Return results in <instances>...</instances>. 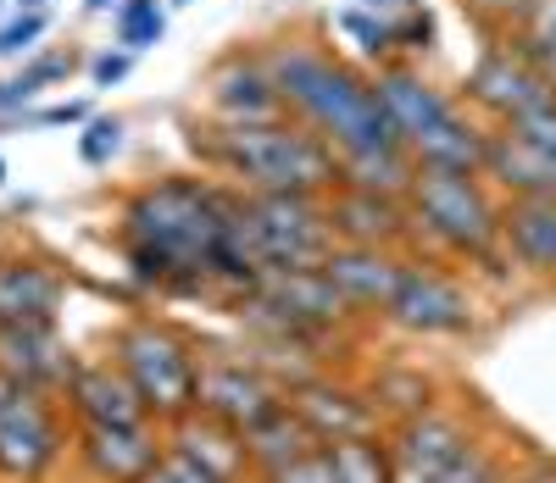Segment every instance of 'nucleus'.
<instances>
[{"instance_id": "f257e3e1", "label": "nucleus", "mask_w": 556, "mask_h": 483, "mask_svg": "<svg viewBox=\"0 0 556 483\" xmlns=\"http://www.w3.org/2000/svg\"><path fill=\"white\" fill-rule=\"evenodd\" d=\"M235 183L212 173H162L117 201V251L128 278L162 301H212L228 251Z\"/></svg>"}, {"instance_id": "f03ea898", "label": "nucleus", "mask_w": 556, "mask_h": 483, "mask_svg": "<svg viewBox=\"0 0 556 483\" xmlns=\"http://www.w3.org/2000/svg\"><path fill=\"white\" fill-rule=\"evenodd\" d=\"M262 56L273 73V89L295 123L323 134L340 156L351 151H379V144H401L374 73L345 62L329 39L317 34H273L262 39Z\"/></svg>"}, {"instance_id": "7ed1b4c3", "label": "nucleus", "mask_w": 556, "mask_h": 483, "mask_svg": "<svg viewBox=\"0 0 556 483\" xmlns=\"http://www.w3.org/2000/svg\"><path fill=\"white\" fill-rule=\"evenodd\" d=\"M184 144L201 162V173L235 189H295V195H334L340 189V151L295 117L278 123L184 117Z\"/></svg>"}, {"instance_id": "20e7f679", "label": "nucleus", "mask_w": 556, "mask_h": 483, "mask_svg": "<svg viewBox=\"0 0 556 483\" xmlns=\"http://www.w3.org/2000/svg\"><path fill=\"white\" fill-rule=\"evenodd\" d=\"M406 206H412V251L445 256L473 272L513 267L501 256V195L490 189L484 173L417 167Z\"/></svg>"}, {"instance_id": "39448f33", "label": "nucleus", "mask_w": 556, "mask_h": 483, "mask_svg": "<svg viewBox=\"0 0 556 483\" xmlns=\"http://www.w3.org/2000/svg\"><path fill=\"white\" fill-rule=\"evenodd\" d=\"M106 356L128 372V383L146 401L151 422H178L184 411H195V378H201V340L190 328H178L173 317L156 312H128L106 333Z\"/></svg>"}, {"instance_id": "423d86ee", "label": "nucleus", "mask_w": 556, "mask_h": 483, "mask_svg": "<svg viewBox=\"0 0 556 483\" xmlns=\"http://www.w3.org/2000/svg\"><path fill=\"white\" fill-rule=\"evenodd\" d=\"M379 322L406 333V340H417V345L473 340V333L484 328V301H479V289L456 272V262L406 251L401 283H395V295H390Z\"/></svg>"}, {"instance_id": "0eeeda50", "label": "nucleus", "mask_w": 556, "mask_h": 483, "mask_svg": "<svg viewBox=\"0 0 556 483\" xmlns=\"http://www.w3.org/2000/svg\"><path fill=\"white\" fill-rule=\"evenodd\" d=\"M235 223L245 245L267 272L290 267H323L329 251L340 245L329 223V195H295V189H240Z\"/></svg>"}, {"instance_id": "6e6552de", "label": "nucleus", "mask_w": 556, "mask_h": 483, "mask_svg": "<svg viewBox=\"0 0 556 483\" xmlns=\"http://www.w3.org/2000/svg\"><path fill=\"white\" fill-rule=\"evenodd\" d=\"M73 450V411L62 395L23 390L0 411V483H56Z\"/></svg>"}, {"instance_id": "1a4fd4ad", "label": "nucleus", "mask_w": 556, "mask_h": 483, "mask_svg": "<svg viewBox=\"0 0 556 483\" xmlns=\"http://www.w3.org/2000/svg\"><path fill=\"white\" fill-rule=\"evenodd\" d=\"M490 422H495V411L473 390H456V383H451L429 411H417V417H406V422H395L384 433H390V450H395L401 472L434 478V472H445L462 450H468Z\"/></svg>"}, {"instance_id": "9d476101", "label": "nucleus", "mask_w": 556, "mask_h": 483, "mask_svg": "<svg viewBox=\"0 0 556 483\" xmlns=\"http://www.w3.org/2000/svg\"><path fill=\"white\" fill-rule=\"evenodd\" d=\"M167 450V428L162 422H73V450H67V478L73 483H139Z\"/></svg>"}, {"instance_id": "9b49d317", "label": "nucleus", "mask_w": 556, "mask_h": 483, "mask_svg": "<svg viewBox=\"0 0 556 483\" xmlns=\"http://www.w3.org/2000/svg\"><path fill=\"white\" fill-rule=\"evenodd\" d=\"M195 406L212 411V417H223V422H235L245 433L273 406H285V383H278L251 351H212V345H201Z\"/></svg>"}, {"instance_id": "f8f14e48", "label": "nucleus", "mask_w": 556, "mask_h": 483, "mask_svg": "<svg viewBox=\"0 0 556 483\" xmlns=\"http://www.w3.org/2000/svg\"><path fill=\"white\" fill-rule=\"evenodd\" d=\"M540 101H551V89L529 67V56L518 51L513 39H484L479 62L468 67V78H462V106H473L484 123L506 128L513 117H523Z\"/></svg>"}, {"instance_id": "ddd939ff", "label": "nucleus", "mask_w": 556, "mask_h": 483, "mask_svg": "<svg viewBox=\"0 0 556 483\" xmlns=\"http://www.w3.org/2000/svg\"><path fill=\"white\" fill-rule=\"evenodd\" d=\"M285 401L312 428L317 445H340V440H356V433H384L374 401H367V390H362V378L345 372V367L306 372L301 383H290V390H285Z\"/></svg>"}, {"instance_id": "4468645a", "label": "nucleus", "mask_w": 556, "mask_h": 483, "mask_svg": "<svg viewBox=\"0 0 556 483\" xmlns=\"http://www.w3.org/2000/svg\"><path fill=\"white\" fill-rule=\"evenodd\" d=\"M201 89H206V117H217V123H278V117H290L285 101H278V89H273L262 45H235V51H223L206 67Z\"/></svg>"}, {"instance_id": "2eb2a0df", "label": "nucleus", "mask_w": 556, "mask_h": 483, "mask_svg": "<svg viewBox=\"0 0 556 483\" xmlns=\"http://www.w3.org/2000/svg\"><path fill=\"white\" fill-rule=\"evenodd\" d=\"M67 306V267L39 245H0V317L17 322H62Z\"/></svg>"}, {"instance_id": "dca6fc26", "label": "nucleus", "mask_w": 556, "mask_h": 483, "mask_svg": "<svg viewBox=\"0 0 556 483\" xmlns=\"http://www.w3.org/2000/svg\"><path fill=\"white\" fill-rule=\"evenodd\" d=\"M0 367H7L23 390H45V395H62L67 378L78 367L73 345L62 340L56 322H17V317H0Z\"/></svg>"}, {"instance_id": "f3484780", "label": "nucleus", "mask_w": 556, "mask_h": 483, "mask_svg": "<svg viewBox=\"0 0 556 483\" xmlns=\"http://www.w3.org/2000/svg\"><path fill=\"white\" fill-rule=\"evenodd\" d=\"M329 223H334L340 245L412 251V206H406V195H379V189L340 183L329 195Z\"/></svg>"}, {"instance_id": "a211bd4d", "label": "nucleus", "mask_w": 556, "mask_h": 483, "mask_svg": "<svg viewBox=\"0 0 556 483\" xmlns=\"http://www.w3.org/2000/svg\"><path fill=\"white\" fill-rule=\"evenodd\" d=\"M73 422H106V428H128V422H151L146 401L128 383V372L112 356H78L67 390H62Z\"/></svg>"}, {"instance_id": "6ab92c4d", "label": "nucleus", "mask_w": 556, "mask_h": 483, "mask_svg": "<svg viewBox=\"0 0 556 483\" xmlns=\"http://www.w3.org/2000/svg\"><path fill=\"white\" fill-rule=\"evenodd\" d=\"M401 267H406V251H390V245H334L329 262H323V272L334 278V289L362 322L384 317L395 283H401Z\"/></svg>"}, {"instance_id": "aec40b11", "label": "nucleus", "mask_w": 556, "mask_h": 483, "mask_svg": "<svg viewBox=\"0 0 556 483\" xmlns=\"http://www.w3.org/2000/svg\"><path fill=\"white\" fill-rule=\"evenodd\" d=\"M501 256L513 262V272L556 289V195L501 201Z\"/></svg>"}, {"instance_id": "412c9836", "label": "nucleus", "mask_w": 556, "mask_h": 483, "mask_svg": "<svg viewBox=\"0 0 556 483\" xmlns=\"http://www.w3.org/2000/svg\"><path fill=\"white\" fill-rule=\"evenodd\" d=\"M451 372H440L434 361H424V356H384L379 367H367L362 372V390H367V401H374V411H379V422L384 428H395V422H406V417H417V411H429L445 390H451Z\"/></svg>"}, {"instance_id": "4be33fe9", "label": "nucleus", "mask_w": 556, "mask_h": 483, "mask_svg": "<svg viewBox=\"0 0 556 483\" xmlns=\"http://www.w3.org/2000/svg\"><path fill=\"white\" fill-rule=\"evenodd\" d=\"M374 89H379V101H384L401 144H412L417 134H429L434 123H445L462 106V94L440 89L417 62H384V67H374Z\"/></svg>"}, {"instance_id": "5701e85b", "label": "nucleus", "mask_w": 556, "mask_h": 483, "mask_svg": "<svg viewBox=\"0 0 556 483\" xmlns=\"http://www.w3.org/2000/svg\"><path fill=\"white\" fill-rule=\"evenodd\" d=\"M167 445L184 450L190 461H201L206 472H217L223 483H245L251 478V461H245V433L235 422H223L212 411H184L178 422H167Z\"/></svg>"}, {"instance_id": "b1692460", "label": "nucleus", "mask_w": 556, "mask_h": 483, "mask_svg": "<svg viewBox=\"0 0 556 483\" xmlns=\"http://www.w3.org/2000/svg\"><path fill=\"white\" fill-rule=\"evenodd\" d=\"M495 123H484L473 106H456L445 123H434L429 134H417L406 151L417 167H440V173H484V151H490Z\"/></svg>"}, {"instance_id": "393cba45", "label": "nucleus", "mask_w": 556, "mask_h": 483, "mask_svg": "<svg viewBox=\"0 0 556 483\" xmlns=\"http://www.w3.org/2000/svg\"><path fill=\"white\" fill-rule=\"evenodd\" d=\"M484 178L501 201L513 195H556V162L545 151H534V144L513 128H495L490 134V151H484Z\"/></svg>"}, {"instance_id": "a878e982", "label": "nucleus", "mask_w": 556, "mask_h": 483, "mask_svg": "<svg viewBox=\"0 0 556 483\" xmlns=\"http://www.w3.org/2000/svg\"><path fill=\"white\" fill-rule=\"evenodd\" d=\"M534 440L529 433H518L513 422H490L479 440L462 450L445 472H434L429 483H513V472H518V461H523V450H529Z\"/></svg>"}, {"instance_id": "bb28decb", "label": "nucleus", "mask_w": 556, "mask_h": 483, "mask_svg": "<svg viewBox=\"0 0 556 483\" xmlns=\"http://www.w3.org/2000/svg\"><path fill=\"white\" fill-rule=\"evenodd\" d=\"M306 450H317L312 428L295 417V406H273L262 422L245 428V461H251V478H278L290 461H301Z\"/></svg>"}, {"instance_id": "cd10ccee", "label": "nucleus", "mask_w": 556, "mask_h": 483, "mask_svg": "<svg viewBox=\"0 0 556 483\" xmlns=\"http://www.w3.org/2000/svg\"><path fill=\"white\" fill-rule=\"evenodd\" d=\"M78 73V51L67 45V51H34L12 78H0V117H23V106L34 101V94L56 89Z\"/></svg>"}, {"instance_id": "c85d7f7f", "label": "nucleus", "mask_w": 556, "mask_h": 483, "mask_svg": "<svg viewBox=\"0 0 556 483\" xmlns=\"http://www.w3.org/2000/svg\"><path fill=\"white\" fill-rule=\"evenodd\" d=\"M417 178V162L406 144H379V151H351L340 156V183L356 189H379V195H406Z\"/></svg>"}, {"instance_id": "c756f323", "label": "nucleus", "mask_w": 556, "mask_h": 483, "mask_svg": "<svg viewBox=\"0 0 556 483\" xmlns=\"http://www.w3.org/2000/svg\"><path fill=\"white\" fill-rule=\"evenodd\" d=\"M340 483H395V450L390 433H356V440L329 445Z\"/></svg>"}, {"instance_id": "7c9ffc66", "label": "nucleus", "mask_w": 556, "mask_h": 483, "mask_svg": "<svg viewBox=\"0 0 556 483\" xmlns=\"http://www.w3.org/2000/svg\"><path fill=\"white\" fill-rule=\"evenodd\" d=\"M334 28L367 56V73L384 67V62H401V51H395V17H379V12H367V7L351 0V7L334 12Z\"/></svg>"}, {"instance_id": "2f4dec72", "label": "nucleus", "mask_w": 556, "mask_h": 483, "mask_svg": "<svg viewBox=\"0 0 556 483\" xmlns=\"http://www.w3.org/2000/svg\"><path fill=\"white\" fill-rule=\"evenodd\" d=\"M117 151H123V117H117V112L89 117L84 134H78V156H84V167H106Z\"/></svg>"}, {"instance_id": "473e14b6", "label": "nucleus", "mask_w": 556, "mask_h": 483, "mask_svg": "<svg viewBox=\"0 0 556 483\" xmlns=\"http://www.w3.org/2000/svg\"><path fill=\"white\" fill-rule=\"evenodd\" d=\"M395 51H401V62L434 51V12L429 7H417V0H412V7L395 17Z\"/></svg>"}, {"instance_id": "72a5a7b5", "label": "nucleus", "mask_w": 556, "mask_h": 483, "mask_svg": "<svg viewBox=\"0 0 556 483\" xmlns=\"http://www.w3.org/2000/svg\"><path fill=\"white\" fill-rule=\"evenodd\" d=\"M45 28H51V12H12L7 23H0V56H34V45L45 39Z\"/></svg>"}, {"instance_id": "f704fd0d", "label": "nucleus", "mask_w": 556, "mask_h": 483, "mask_svg": "<svg viewBox=\"0 0 556 483\" xmlns=\"http://www.w3.org/2000/svg\"><path fill=\"white\" fill-rule=\"evenodd\" d=\"M506 128L523 134V139L534 144V151H545V156L556 162V94H551V101H540V106H529L523 117H513Z\"/></svg>"}, {"instance_id": "c9c22d12", "label": "nucleus", "mask_w": 556, "mask_h": 483, "mask_svg": "<svg viewBox=\"0 0 556 483\" xmlns=\"http://www.w3.org/2000/svg\"><path fill=\"white\" fill-rule=\"evenodd\" d=\"M139 483H223L217 472H206L201 461H190V456H184V450H162V461L146 472V478H139Z\"/></svg>"}, {"instance_id": "e433bc0d", "label": "nucleus", "mask_w": 556, "mask_h": 483, "mask_svg": "<svg viewBox=\"0 0 556 483\" xmlns=\"http://www.w3.org/2000/svg\"><path fill=\"white\" fill-rule=\"evenodd\" d=\"M278 483H340V472H334V450H329V445L306 450L301 461H290L285 472H278Z\"/></svg>"}, {"instance_id": "4c0bfd02", "label": "nucleus", "mask_w": 556, "mask_h": 483, "mask_svg": "<svg viewBox=\"0 0 556 483\" xmlns=\"http://www.w3.org/2000/svg\"><path fill=\"white\" fill-rule=\"evenodd\" d=\"M167 39V12H151V17H139V23H128V28H117V45L123 51H151V45H162Z\"/></svg>"}, {"instance_id": "58836bf2", "label": "nucleus", "mask_w": 556, "mask_h": 483, "mask_svg": "<svg viewBox=\"0 0 556 483\" xmlns=\"http://www.w3.org/2000/svg\"><path fill=\"white\" fill-rule=\"evenodd\" d=\"M89 117V101H62V106H45V112H34V117H23L28 128H84Z\"/></svg>"}, {"instance_id": "ea45409f", "label": "nucleus", "mask_w": 556, "mask_h": 483, "mask_svg": "<svg viewBox=\"0 0 556 483\" xmlns=\"http://www.w3.org/2000/svg\"><path fill=\"white\" fill-rule=\"evenodd\" d=\"M506 39H513L518 45V51L529 56V67L545 78V89L556 94V45H540V39H529V34H506Z\"/></svg>"}, {"instance_id": "a19ab883", "label": "nucleus", "mask_w": 556, "mask_h": 483, "mask_svg": "<svg viewBox=\"0 0 556 483\" xmlns=\"http://www.w3.org/2000/svg\"><path fill=\"white\" fill-rule=\"evenodd\" d=\"M513 483H556V450L529 445L523 461H518V472H513Z\"/></svg>"}, {"instance_id": "79ce46f5", "label": "nucleus", "mask_w": 556, "mask_h": 483, "mask_svg": "<svg viewBox=\"0 0 556 483\" xmlns=\"http://www.w3.org/2000/svg\"><path fill=\"white\" fill-rule=\"evenodd\" d=\"M128 67H134V51H101L96 62H89V78H96V89H112V84H123L128 78Z\"/></svg>"}, {"instance_id": "37998d69", "label": "nucleus", "mask_w": 556, "mask_h": 483, "mask_svg": "<svg viewBox=\"0 0 556 483\" xmlns=\"http://www.w3.org/2000/svg\"><path fill=\"white\" fill-rule=\"evenodd\" d=\"M518 34H529L540 45H556V0H534V12H529V23Z\"/></svg>"}, {"instance_id": "c03bdc74", "label": "nucleus", "mask_w": 556, "mask_h": 483, "mask_svg": "<svg viewBox=\"0 0 556 483\" xmlns=\"http://www.w3.org/2000/svg\"><path fill=\"white\" fill-rule=\"evenodd\" d=\"M17 395H23V383H17V378H12L7 367H0V411H7V406H12Z\"/></svg>"}, {"instance_id": "a18cd8bd", "label": "nucleus", "mask_w": 556, "mask_h": 483, "mask_svg": "<svg viewBox=\"0 0 556 483\" xmlns=\"http://www.w3.org/2000/svg\"><path fill=\"white\" fill-rule=\"evenodd\" d=\"M117 7H123V0H84V12H89V17H101V12H117Z\"/></svg>"}, {"instance_id": "49530a36", "label": "nucleus", "mask_w": 556, "mask_h": 483, "mask_svg": "<svg viewBox=\"0 0 556 483\" xmlns=\"http://www.w3.org/2000/svg\"><path fill=\"white\" fill-rule=\"evenodd\" d=\"M0 189H7V156H0Z\"/></svg>"}, {"instance_id": "de8ad7c7", "label": "nucleus", "mask_w": 556, "mask_h": 483, "mask_svg": "<svg viewBox=\"0 0 556 483\" xmlns=\"http://www.w3.org/2000/svg\"><path fill=\"white\" fill-rule=\"evenodd\" d=\"M245 483H278V478H245Z\"/></svg>"}, {"instance_id": "09e8293b", "label": "nucleus", "mask_w": 556, "mask_h": 483, "mask_svg": "<svg viewBox=\"0 0 556 483\" xmlns=\"http://www.w3.org/2000/svg\"><path fill=\"white\" fill-rule=\"evenodd\" d=\"M167 7H190V0H167Z\"/></svg>"}, {"instance_id": "8fccbe9b", "label": "nucleus", "mask_w": 556, "mask_h": 483, "mask_svg": "<svg viewBox=\"0 0 556 483\" xmlns=\"http://www.w3.org/2000/svg\"><path fill=\"white\" fill-rule=\"evenodd\" d=\"M0 7H12V0H0Z\"/></svg>"}]
</instances>
